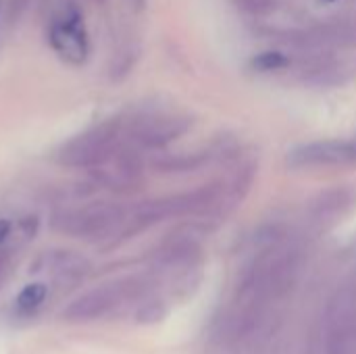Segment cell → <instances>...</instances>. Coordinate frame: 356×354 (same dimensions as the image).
<instances>
[{
	"label": "cell",
	"instance_id": "cell-1",
	"mask_svg": "<svg viewBox=\"0 0 356 354\" xmlns=\"http://www.w3.org/2000/svg\"><path fill=\"white\" fill-rule=\"evenodd\" d=\"M325 353L356 354V273L338 286L325 309Z\"/></svg>",
	"mask_w": 356,
	"mask_h": 354
},
{
	"label": "cell",
	"instance_id": "cell-2",
	"mask_svg": "<svg viewBox=\"0 0 356 354\" xmlns=\"http://www.w3.org/2000/svg\"><path fill=\"white\" fill-rule=\"evenodd\" d=\"M48 42L56 56L69 65H83L90 56V38L77 6L60 8L48 29Z\"/></svg>",
	"mask_w": 356,
	"mask_h": 354
},
{
	"label": "cell",
	"instance_id": "cell-3",
	"mask_svg": "<svg viewBox=\"0 0 356 354\" xmlns=\"http://www.w3.org/2000/svg\"><path fill=\"white\" fill-rule=\"evenodd\" d=\"M288 163L292 167H332V165H355L356 140L348 142H315L300 146L290 152Z\"/></svg>",
	"mask_w": 356,
	"mask_h": 354
},
{
	"label": "cell",
	"instance_id": "cell-4",
	"mask_svg": "<svg viewBox=\"0 0 356 354\" xmlns=\"http://www.w3.org/2000/svg\"><path fill=\"white\" fill-rule=\"evenodd\" d=\"M115 292L113 290H100V292H92L83 298H79L69 311L67 317L71 319H90V317H98L102 315L106 309H111L115 305Z\"/></svg>",
	"mask_w": 356,
	"mask_h": 354
},
{
	"label": "cell",
	"instance_id": "cell-5",
	"mask_svg": "<svg viewBox=\"0 0 356 354\" xmlns=\"http://www.w3.org/2000/svg\"><path fill=\"white\" fill-rule=\"evenodd\" d=\"M355 202V192L350 190H336V192H327L325 196H321L315 207H313V217L315 219H323V217H336L338 213H344L346 207H350Z\"/></svg>",
	"mask_w": 356,
	"mask_h": 354
},
{
	"label": "cell",
	"instance_id": "cell-6",
	"mask_svg": "<svg viewBox=\"0 0 356 354\" xmlns=\"http://www.w3.org/2000/svg\"><path fill=\"white\" fill-rule=\"evenodd\" d=\"M46 296H48V288L44 284H29V286H25L19 292V296H17L19 313H33L38 307H42Z\"/></svg>",
	"mask_w": 356,
	"mask_h": 354
},
{
	"label": "cell",
	"instance_id": "cell-7",
	"mask_svg": "<svg viewBox=\"0 0 356 354\" xmlns=\"http://www.w3.org/2000/svg\"><path fill=\"white\" fill-rule=\"evenodd\" d=\"M288 63H290L288 56H284V54H280V52H265V54H261V56L254 58V67L261 69V71L282 69V67H286Z\"/></svg>",
	"mask_w": 356,
	"mask_h": 354
},
{
	"label": "cell",
	"instance_id": "cell-8",
	"mask_svg": "<svg viewBox=\"0 0 356 354\" xmlns=\"http://www.w3.org/2000/svg\"><path fill=\"white\" fill-rule=\"evenodd\" d=\"M10 221H6V219H0V244L10 236Z\"/></svg>",
	"mask_w": 356,
	"mask_h": 354
}]
</instances>
